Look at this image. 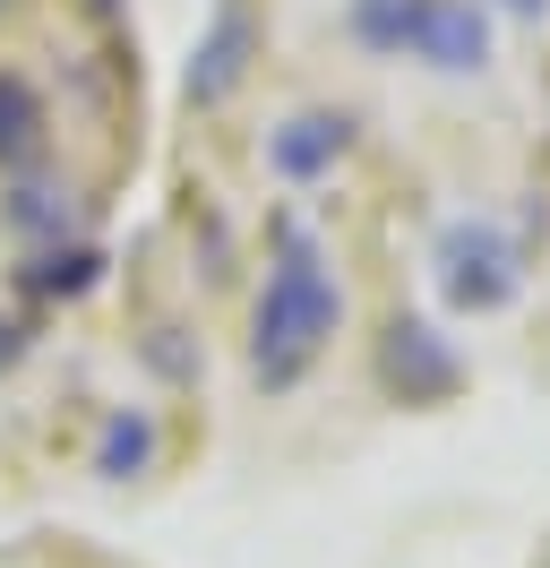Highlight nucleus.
<instances>
[{"instance_id":"obj_4","label":"nucleus","mask_w":550,"mask_h":568,"mask_svg":"<svg viewBox=\"0 0 550 568\" xmlns=\"http://www.w3.org/2000/svg\"><path fill=\"white\" fill-rule=\"evenodd\" d=\"M344 146V112L336 121H327V112H302V121H293V130H275V173H293V181H309L318 173V164H327V155H336Z\"/></svg>"},{"instance_id":"obj_3","label":"nucleus","mask_w":550,"mask_h":568,"mask_svg":"<svg viewBox=\"0 0 550 568\" xmlns=\"http://www.w3.org/2000/svg\"><path fill=\"white\" fill-rule=\"evenodd\" d=\"M241 36H249V9H241V0H224V9H215V43H206L198 61L206 70H190V95H198V104H224V95H233V78H241Z\"/></svg>"},{"instance_id":"obj_1","label":"nucleus","mask_w":550,"mask_h":568,"mask_svg":"<svg viewBox=\"0 0 550 568\" xmlns=\"http://www.w3.org/2000/svg\"><path fill=\"white\" fill-rule=\"evenodd\" d=\"M336 327V284L318 267L302 224H284V267L267 276V302H258V379L267 388H293L309 371V354L327 345Z\"/></svg>"},{"instance_id":"obj_5","label":"nucleus","mask_w":550,"mask_h":568,"mask_svg":"<svg viewBox=\"0 0 550 568\" xmlns=\"http://www.w3.org/2000/svg\"><path fill=\"white\" fill-rule=\"evenodd\" d=\"M508 9H542V0H508Z\"/></svg>"},{"instance_id":"obj_2","label":"nucleus","mask_w":550,"mask_h":568,"mask_svg":"<svg viewBox=\"0 0 550 568\" xmlns=\"http://www.w3.org/2000/svg\"><path fill=\"white\" fill-rule=\"evenodd\" d=\"M361 36L378 43H412L439 70H481V9L465 0H361Z\"/></svg>"}]
</instances>
